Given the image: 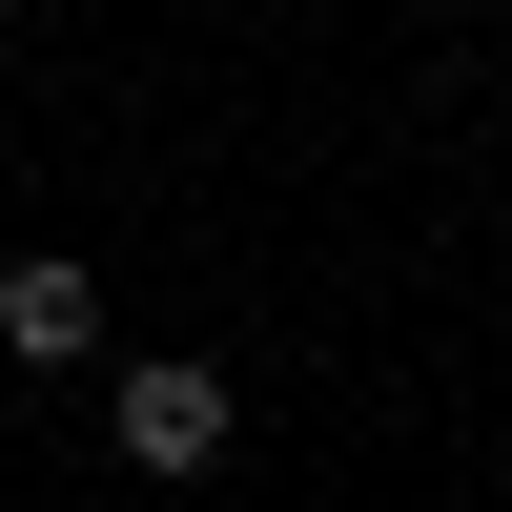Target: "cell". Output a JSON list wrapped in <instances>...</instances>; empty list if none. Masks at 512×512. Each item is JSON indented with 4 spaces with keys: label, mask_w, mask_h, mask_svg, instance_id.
Listing matches in <instances>:
<instances>
[{
    "label": "cell",
    "mask_w": 512,
    "mask_h": 512,
    "mask_svg": "<svg viewBox=\"0 0 512 512\" xmlns=\"http://www.w3.org/2000/svg\"><path fill=\"white\" fill-rule=\"evenodd\" d=\"M123 472H226V369H123Z\"/></svg>",
    "instance_id": "obj_1"
},
{
    "label": "cell",
    "mask_w": 512,
    "mask_h": 512,
    "mask_svg": "<svg viewBox=\"0 0 512 512\" xmlns=\"http://www.w3.org/2000/svg\"><path fill=\"white\" fill-rule=\"evenodd\" d=\"M0 349H21V369H82V349H103V287H82L62 246H41V267H0Z\"/></svg>",
    "instance_id": "obj_2"
}]
</instances>
